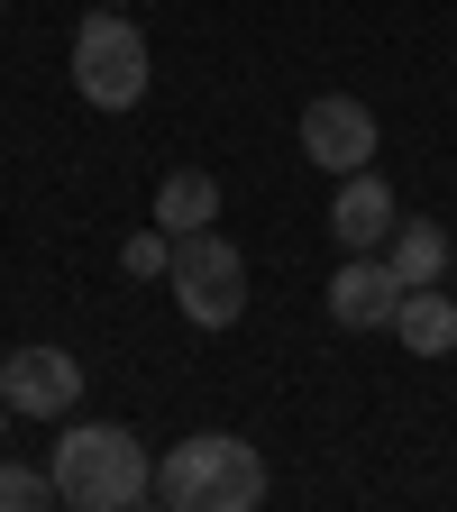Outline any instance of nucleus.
<instances>
[{"instance_id":"nucleus-6","label":"nucleus","mask_w":457,"mask_h":512,"mask_svg":"<svg viewBox=\"0 0 457 512\" xmlns=\"http://www.w3.org/2000/svg\"><path fill=\"white\" fill-rule=\"evenodd\" d=\"M0 403L28 412V421H64L83 403V366L64 348H10V366H0Z\"/></svg>"},{"instance_id":"nucleus-8","label":"nucleus","mask_w":457,"mask_h":512,"mask_svg":"<svg viewBox=\"0 0 457 512\" xmlns=\"http://www.w3.org/2000/svg\"><path fill=\"white\" fill-rule=\"evenodd\" d=\"M330 238H339L348 256H366V247H384V238H394V183H384L375 165L339 174V202H330Z\"/></svg>"},{"instance_id":"nucleus-5","label":"nucleus","mask_w":457,"mask_h":512,"mask_svg":"<svg viewBox=\"0 0 457 512\" xmlns=\"http://www.w3.org/2000/svg\"><path fill=\"white\" fill-rule=\"evenodd\" d=\"M302 156H311L320 174H357V165H375V110H366L357 92H320V101L302 110Z\"/></svg>"},{"instance_id":"nucleus-13","label":"nucleus","mask_w":457,"mask_h":512,"mask_svg":"<svg viewBox=\"0 0 457 512\" xmlns=\"http://www.w3.org/2000/svg\"><path fill=\"white\" fill-rule=\"evenodd\" d=\"M165 256H174V238L165 229H138V238L119 247V275H165Z\"/></svg>"},{"instance_id":"nucleus-14","label":"nucleus","mask_w":457,"mask_h":512,"mask_svg":"<svg viewBox=\"0 0 457 512\" xmlns=\"http://www.w3.org/2000/svg\"><path fill=\"white\" fill-rule=\"evenodd\" d=\"M101 10H138V0H101Z\"/></svg>"},{"instance_id":"nucleus-2","label":"nucleus","mask_w":457,"mask_h":512,"mask_svg":"<svg viewBox=\"0 0 457 512\" xmlns=\"http://www.w3.org/2000/svg\"><path fill=\"white\" fill-rule=\"evenodd\" d=\"M156 503L165 512H256L266 503V458L238 430H192L183 448H165Z\"/></svg>"},{"instance_id":"nucleus-3","label":"nucleus","mask_w":457,"mask_h":512,"mask_svg":"<svg viewBox=\"0 0 457 512\" xmlns=\"http://www.w3.org/2000/svg\"><path fill=\"white\" fill-rule=\"evenodd\" d=\"M165 284H174L192 330H238V311H247V256L220 229H183L174 256H165Z\"/></svg>"},{"instance_id":"nucleus-11","label":"nucleus","mask_w":457,"mask_h":512,"mask_svg":"<svg viewBox=\"0 0 457 512\" xmlns=\"http://www.w3.org/2000/svg\"><path fill=\"white\" fill-rule=\"evenodd\" d=\"M211 220H220V183H211V174H165V183H156V229H165V238L211 229Z\"/></svg>"},{"instance_id":"nucleus-12","label":"nucleus","mask_w":457,"mask_h":512,"mask_svg":"<svg viewBox=\"0 0 457 512\" xmlns=\"http://www.w3.org/2000/svg\"><path fill=\"white\" fill-rule=\"evenodd\" d=\"M46 503H55V476H46V467L0 458V512H46Z\"/></svg>"},{"instance_id":"nucleus-1","label":"nucleus","mask_w":457,"mask_h":512,"mask_svg":"<svg viewBox=\"0 0 457 512\" xmlns=\"http://www.w3.org/2000/svg\"><path fill=\"white\" fill-rule=\"evenodd\" d=\"M55 503H74V512H128V503H156V467H147V448L128 421H74L55 439Z\"/></svg>"},{"instance_id":"nucleus-15","label":"nucleus","mask_w":457,"mask_h":512,"mask_svg":"<svg viewBox=\"0 0 457 512\" xmlns=\"http://www.w3.org/2000/svg\"><path fill=\"white\" fill-rule=\"evenodd\" d=\"M0 439H10V403H0Z\"/></svg>"},{"instance_id":"nucleus-4","label":"nucleus","mask_w":457,"mask_h":512,"mask_svg":"<svg viewBox=\"0 0 457 512\" xmlns=\"http://www.w3.org/2000/svg\"><path fill=\"white\" fill-rule=\"evenodd\" d=\"M74 92L92 110H138L147 101V28L128 10H92L74 37Z\"/></svg>"},{"instance_id":"nucleus-7","label":"nucleus","mask_w":457,"mask_h":512,"mask_svg":"<svg viewBox=\"0 0 457 512\" xmlns=\"http://www.w3.org/2000/svg\"><path fill=\"white\" fill-rule=\"evenodd\" d=\"M394 302H403V284H394V266H384V247L348 256V266L330 275V320H339V330H384Z\"/></svg>"},{"instance_id":"nucleus-10","label":"nucleus","mask_w":457,"mask_h":512,"mask_svg":"<svg viewBox=\"0 0 457 512\" xmlns=\"http://www.w3.org/2000/svg\"><path fill=\"white\" fill-rule=\"evenodd\" d=\"M384 266H394V284H448V229L439 220H394V238H384Z\"/></svg>"},{"instance_id":"nucleus-9","label":"nucleus","mask_w":457,"mask_h":512,"mask_svg":"<svg viewBox=\"0 0 457 512\" xmlns=\"http://www.w3.org/2000/svg\"><path fill=\"white\" fill-rule=\"evenodd\" d=\"M394 339H403L412 357H448V348H457V293H448V284H412V293L394 302Z\"/></svg>"}]
</instances>
